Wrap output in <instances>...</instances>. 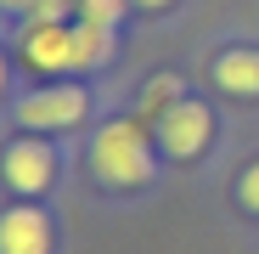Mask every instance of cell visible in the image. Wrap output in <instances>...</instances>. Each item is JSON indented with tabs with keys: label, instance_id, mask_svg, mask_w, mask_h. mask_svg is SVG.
Masks as SVG:
<instances>
[{
	"label": "cell",
	"instance_id": "8",
	"mask_svg": "<svg viewBox=\"0 0 259 254\" xmlns=\"http://www.w3.org/2000/svg\"><path fill=\"white\" fill-rule=\"evenodd\" d=\"M113 57V28L107 23H79L73 28V68H102Z\"/></svg>",
	"mask_w": 259,
	"mask_h": 254
},
{
	"label": "cell",
	"instance_id": "10",
	"mask_svg": "<svg viewBox=\"0 0 259 254\" xmlns=\"http://www.w3.org/2000/svg\"><path fill=\"white\" fill-rule=\"evenodd\" d=\"M79 12H84V23H118L124 17V0H79Z\"/></svg>",
	"mask_w": 259,
	"mask_h": 254
},
{
	"label": "cell",
	"instance_id": "13",
	"mask_svg": "<svg viewBox=\"0 0 259 254\" xmlns=\"http://www.w3.org/2000/svg\"><path fill=\"white\" fill-rule=\"evenodd\" d=\"M141 6H169V0H141Z\"/></svg>",
	"mask_w": 259,
	"mask_h": 254
},
{
	"label": "cell",
	"instance_id": "3",
	"mask_svg": "<svg viewBox=\"0 0 259 254\" xmlns=\"http://www.w3.org/2000/svg\"><path fill=\"white\" fill-rule=\"evenodd\" d=\"M23 62H28V68H46V74L73 68V28H62V23H34V28L23 34Z\"/></svg>",
	"mask_w": 259,
	"mask_h": 254
},
{
	"label": "cell",
	"instance_id": "12",
	"mask_svg": "<svg viewBox=\"0 0 259 254\" xmlns=\"http://www.w3.org/2000/svg\"><path fill=\"white\" fill-rule=\"evenodd\" d=\"M242 203H248V209H259V164L242 175Z\"/></svg>",
	"mask_w": 259,
	"mask_h": 254
},
{
	"label": "cell",
	"instance_id": "6",
	"mask_svg": "<svg viewBox=\"0 0 259 254\" xmlns=\"http://www.w3.org/2000/svg\"><path fill=\"white\" fill-rule=\"evenodd\" d=\"M51 153L46 147H34V141H17L12 153H6V181L17 187V192H39V187H46L51 181Z\"/></svg>",
	"mask_w": 259,
	"mask_h": 254
},
{
	"label": "cell",
	"instance_id": "7",
	"mask_svg": "<svg viewBox=\"0 0 259 254\" xmlns=\"http://www.w3.org/2000/svg\"><path fill=\"white\" fill-rule=\"evenodd\" d=\"M214 79L231 96H259V51H226L214 62Z\"/></svg>",
	"mask_w": 259,
	"mask_h": 254
},
{
	"label": "cell",
	"instance_id": "5",
	"mask_svg": "<svg viewBox=\"0 0 259 254\" xmlns=\"http://www.w3.org/2000/svg\"><path fill=\"white\" fill-rule=\"evenodd\" d=\"M0 254H51V226L39 209H12L0 221Z\"/></svg>",
	"mask_w": 259,
	"mask_h": 254
},
{
	"label": "cell",
	"instance_id": "4",
	"mask_svg": "<svg viewBox=\"0 0 259 254\" xmlns=\"http://www.w3.org/2000/svg\"><path fill=\"white\" fill-rule=\"evenodd\" d=\"M84 113V96L79 91H39L17 107V119L28 124V130H62V124H79Z\"/></svg>",
	"mask_w": 259,
	"mask_h": 254
},
{
	"label": "cell",
	"instance_id": "2",
	"mask_svg": "<svg viewBox=\"0 0 259 254\" xmlns=\"http://www.w3.org/2000/svg\"><path fill=\"white\" fill-rule=\"evenodd\" d=\"M158 141L169 158H197L203 141H208V107L197 102H175L163 119H158Z\"/></svg>",
	"mask_w": 259,
	"mask_h": 254
},
{
	"label": "cell",
	"instance_id": "1",
	"mask_svg": "<svg viewBox=\"0 0 259 254\" xmlns=\"http://www.w3.org/2000/svg\"><path fill=\"white\" fill-rule=\"evenodd\" d=\"M96 175L107 187H141L152 175V153H147L136 124H107L96 136Z\"/></svg>",
	"mask_w": 259,
	"mask_h": 254
},
{
	"label": "cell",
	"instance_id": "11",
	"mask_svg": "<svg viewBox=\"0 0 259 254\" xmlns=\"http://www.w3.org/2000/svg\"><path fill=\"white\" fill-rule=\"evenodd\" d=\"M28 17L34 23H62L68 17V0H28Z\"/></svg>",
	"mask_w": 259,
	"mask_h": 254
},
{
	"label": "cell",
	"instance_id": "14",
	"mask_svg": "<svg viewBox=\"0 0 259 254\" xmlns=\"http://www.w3.org/2000/svg\"><path fill=\"white\" fill-rule=\"evenodd\" d=\"M12 6H28V0H12Z\"/></svg>",
	"mask_w": 259,
	"mask_h": 254
},
{
	"label": "cell",
	"instance_id": "9",
	"mask_svg": "<svg viewBox=\"0 0 259 254\" xmlns=\"http://www.w3.org/2000/svg\"><path fill=\"white\" fill-rule=\"evenodd\" d=\"M175 102H181V85L175 79H152L147 91H141V119H163Z\"/></svg>",
	"mask_w": 259,
	"mask_h": 254
}]
</instances>
